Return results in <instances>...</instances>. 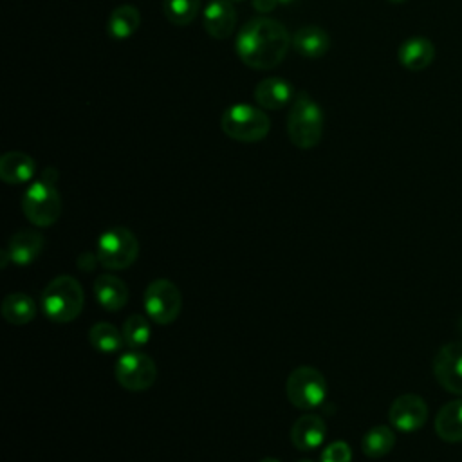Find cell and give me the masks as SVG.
Masks as SVG:
<instances>
[{
    "mask_svg": "<svg viewBox=\"0 0 462 462\" xmlns=\"http://www.w3.org/2000/svg\"><path fill=\"white\" fill-rule=\"evenodd\" d=\"M428 419V404L417 393H402L393 399L388 410L390 424L404 433L417 431Z\"/></svg>",
    "mask_w": 462,
    "mask_h": 462,
    "instance_id": "obj_11",
    "label": "cell"
},
{
    "mask_svg": "<svg viewBox=\"0 0 462 462\" xmlns=\"http://www.w3.org/2000/svg\"><path fill=\"white\" fill-rule=\"evenodd\" d=\"M85 305L81 283L69 274L52 278L42 291V309L54 323H69L76 319Z\"/></svg>",
    "mask_w": 462,
    "mask_h": 462,
    "instance_id": "obj_2",
    "label": "cell"
},
{
    "mask_svg": "<svg viewBox=\"0 0 462 462\" xmlns=\"http://www.w3.org/2000/svg\"><path fill=\"white\" fill-rule=\"evenodd\" d=\"M88 341L101 354H114L125 345L123 332L108 321L94 323L88 330Z\"/></svg>",
    "mask_w": 462,
    "mask_h": 462,
    "instance_id": "obj_24",
    "label": "cell"
},
{
    "mask_svg": "<svg viewBox=\"0 0 462 462\" xmlns=\"http://www.w3.org/2000/svg\"><path fill=\"white\" fill-rule=\"evenodd\" d=\"M43 245L45 240L42 233L34 229H20L11 236L7 244V253L11 256V262H14L16 265H29L40 256Z\"/></svg>",
    "mask_w": 462,
    "mask_h": 462,
    "instance_id": "obj_18",
    "label": "cell"
},
{
    "mask_svg": "<svg viewBox=\"0 0 462 462\" xmlns=\"http://www.w3.org/2000/svg\"><path fill=\"white\" fill-rule=\"evenodd\" d=\"M97 260V254H92V253H83L79 258H78V267L81 271H92L94 265H96Z\"/></svg>",
    "mask_w": 462,
    "mask_h": 462,
    "instance_id": "obj_29",
    "label": "cell"
},
{
    "mask_svg": "<svg viewBox=\"0 0 462 462\" xmlns=\"http://www.w3.org/2000/svg\"><path fill=\"white\" fill-rule=\"evenodd\" d=\"M36 171L34 159L23 152H7L0 157V179L7 184H23Z\"/></svg>",
    "mask_w": 462,
    "mask_h": 462,
    "instance_id": "obj_19",
    "label": "cell"
},
{
    "mask_svg": "<svg viewBox=\"0 0 462 462\" xmlns=\"http://www.w3.org/2000/svg\"><path fill=\"white\" fill-rule=\"evenodd\" d=\"M292 49L307 60H318L328 52L330 36L323 27L305 25L292 34Z\"/></svg>",
    "mask_w": 462,
    "mask_h": 462,
    "instance_id": "obj_14",
    "label": "cell"
},
{
    "mask_svg": "<svg viewBox=\"0 0 462 462\" xmlns=\"http://www.w3.org/2000/svg\"><path fill=\"white\" fill-rule=\"evenodd\" d=\"M435 431L446 442H462V397L446 402L437 411Z\"/></svg>",
    "mask_w": 462,
    "mask_h": 462,
    "instance_id": "obj_20",
    "label": "cell"
},
{
    "mask_svg": "<svg viewBox=\"0 0 462 462\" xmlns=\"http://www.w3.org/2000/svg\"><path fill=\"white\" fill-rule=\"evenodd\" d=\"M397 58L404 69L411 72H419L431 65L435 58V47L428 38L413 36L401 43L397 51Z\"/></svg>",
    "mask_w": 462,
    "mask_h": 462,
    "instance_id": "obj_17",
    "label": "cell"
},
{
    "mask_svg": "<svg viewBox=\"0 0 462 462\" xmlns=\"http://www.w3.org/2000/svg\"><path fill=\"white\" fill-rule=\"evenodd\" d=\"M260 462H280V460H276V458H273V457H265V458H262Z\"/></svg>",
    "mask_w": 462,
    "mask_h": 462,
    "instance_id": "obj_30",
    "label": "cell"
},
{
    "mask_svg": "<svg viewBox=\"0 0 462 462\" xmlns=\"http://www.w3.org/2000/svg\"><path fill=\"white\" fill-rule=\"evenodd\" d=\"M280 4H283V5H289V4H294L296 0H278Z\"/></svg>",
    "mask_w": 462,
    "mask_h": 462,
    "instance_id": "obj_31",
    "label": "cell"
},
{
    "mask_svg": "<svg viewBox=\"0 0 462 462\" xmlns=\"http://www.w3.org/2000/svg\"><path fill=\"white\" fill-rule=\"evenodd\" d=\"M458 328H460V334H462V318H460V321H458Z\"/></svg>",
    "mask_w": 462,
    "mask_h": 462,
    "instance_id": "obj_33",
    "label": "cell"
},
{
    "mask_svg": "<svg viewBox=\"0 0 462 462\" xmlns=\"http://www.w3.org/2000/svg\"><path fill=\"white\" fill-rule=\"evenodd\" d=\"M94 296L96 301L108 312L121 310L128 301V287L126 283L114 274H99L94 282Z\"/></svg>",
    "mask_w": 462,
    "mask_h": 462,
    "instance_id": "obj_16",
    "label": "cell"
},
{
    "mask_svg": "<svg viewBox=\"0 0 462 462\" xmlns=\"http://www.w3.org/2000/svg\"><path fill=\"white\" fill-rule=\"evenodd\" d=\"M206 32L215 40H226L236 27V11L231 0H209L202 13Z\"/></svg>",
    "mask_w": 462,
    "mask_h": 462,
    "instance_id": "obj_12",
    "label": "cell"
},
{
    "mask_svg": "<svg viewBox=\"0 0 462 462\" xmlns=\"http://www.w3.org/2000/svg\"><path fill=\"white\" fill-rule=\"evenodd\" d=\"M390 4H404V2H408V0H388Z\"/></svg>",
    "mask_w": 462,
    "mask_h": 462,
    "instance_id": "obj_32",
    "label": "cell"
},
{
    "mask_svg": "<svg viewBox=\"0 0 462 462\" xmlns=\"http://www.w3.org/2000/svg\"><path fill=\"white\" fill-rule=\"evenodd\" d=\"M139 25H141L139 9L132 4H123V5H117L110 13L108 23H106V32L112 40H126L132 34H135Z\"/></svg>",
    "mask_w": 462,
    "mask_h": 462,
    "instance_id": "obj_21",
    "label": "cell"
},
{
    "mask_svg": "<svg viewBox=\"0 0 462 462\" xmlns=\"http://www.w3.org/2000/svg\"><path fill=\"white\" fill-rule=\"evenodd\" d=\"M200 11V0H162V13L173 25L191 23Z\"/></svg>",
    "mask_w": 462,
    "mask_h": 462,
    "instance_id": "obj_25",
    "label": "cell"
},
{
    "mask_svg": "<svg viewBox=\"0 0 462 462\" xmlns=\"http://www.w3.org/2000/svg\"><path fill=\"white\" fill-rule=\"evenodd\" d=\"M22 209L31 224L38 227L52 226L61 213V197L56 189V182L40 175V179L25 189Z\"/></svg>",
    "mask_w": 462,
    "mask_h": 462,
    "instance_id": "obj_5",
    "label": "cell"
},
{
    "mask_svg": "<svg viewBox=\"0 0 462 462\" xmlns=\"http://www.w3.org/2000/svg\"><path fill=\"white\" fill-rule=\"evenodd\" d=\"M233 4H240V2H244V0H231Z\"/></svg>",
    "mask_w": 462,
    "mask_h": 462,
    "instance_id": "obj_34",
    "label": "cell"
},
{
    "mask_svg": "<svg viewBox=\"0 0 462 462\" xmlns=\"http://www.w3.org/2000/svg\"><path fill=\"white\" fill-rule=\"evenodd\" d=\"M287 135L300 150L314 148L323 135V112L321 106L307 94L300 92L291 101L287 116Z\"/></svg>",
    "mask_w": 462,
    "mask_h": 462,
    "instance_id": "obj_3",
    "label": "cell"
},
{
    "mask_svg": "<svg viewBox=\"0 0 462 462\" xmlns=\"http://www.w3.org/2000/svg\"><path fill=\"white\" fill-rule=\"evenodd\" d=\"M117 383L128 392L148 390L157 379L155 361L137 348L121 354L114 365Z\"/></svg>",
    "mask_w": 462,
    "mask_h": 462,
    "instance_id": "obj_9",
    "label": "cell"
},
{
    "mask_svg": "<svg viewBox=\"0 0 462 462\" xmlns=\"http://www.w3.org/2000/svg\"><path fill=\"white\" fill-rule=\"evenodd\" d=\"M327 379L325 375L309 365L296 366L285 383V393L289 402L303 411L318 408L327 397Z\"/></svg>",
    "mask_w": 462,
    "mask_h": 462,
    "instance_id": "obj_7",
    "label": "cell"
},
{
    "mask_svg": "<svg viewBox=\"0 0 462 462\" xmlns=\"http://www.w3.org/2000/svg\"><path fill=\"white\" fill-rule=\"evenodd\" d=\"M99 263L110 271H123L130 267L139 256V242L134 231L123 226L103 231L96 244Z\"/></svg>",
    "mask_w": 462,
    "mask_h": 462,
    "instance_id": "obj_6",
    "label": "cell"
},
{
    "mask_svg": "<svg viewBox=\"0 0 462 462\" xmlns=\"http://www.w3.org/2000/svg\"><path fill=\"white\" fill-rule=\"evenodd\" d=\"M291 45L292 36L285 25L265 14L247 20L240 27L235 42L240 61L256 70L278 67L285 60Z\"/></svg>",
    "mask_w": 462,
    "mask_h": 462,
    "instance_id": "obj_1",
    "label": "cell"
},
{
    "mask_svg": "<svg viewBox=\"0 0 462 462\" xmlns=\"http://www.w3.org/2000/svg\"><path fill=\"white\" fill-rule=\"evenodd\" d=\"M254 101L265 110H280L292 101V85L282 78H265L254 87Z\"/></svg>",
    "mask_w": 462,
    "mask_h": 462,
    "instance_id": "obj_15",
    "label": "cell"
},
{
    "mask_svg": "<svg viewBox=\"0 0 462 462\" xmlns=\"http://www.w3.org/2000/svg\"><path fill=\"white\" fill-rule=\"evenodd\" d=\"M222 132L238 143H258L271 130L269 116L253 105L236 103L224 110L220 117Z\"/></svg>",
    "mask_w": 462,
    "mask_h": 462,
    "instance_id": "obj_4",
    "label": "cell"
},
{
    "mask_svg": "<svg viewBox=\"0 0 462 462\" xmlns=\"http://www.w3.org/2000/svg\"><path fill=\"white\" fill-rule=\"evenodd\" d=\"M395 446V433L390 426L377 424L370 428L363 440H361V449L368 458H381L388 455Z\"/></svg>",
    "mask_w": 462,
    "mask_h": 462,
    "instance_id": "obj_23",
    "label": "cell"
},
{
    "mask_svg": "<svg viewBox=\"0 0 462 462\" xmlns=\"http://www.w3.org/2000/svg\"><path fill=\"white\" fill-rule=\"evenodd\" d=\"M121 332L125 337V345H128L130 348H139L148 343V339L152 336V327H150V321L143 314H130L125 319Z\"/></svg>",
    "mask_w": 462,
    "mask_h": 462,
    "instance_id": "obj_26",
    "label": "cell"
},
{
    "mask_svg": "<svg viewBox=\"0 0 462 462\" xmlns=\"http://www.w3.org/2000/svg\"><path fill=\"white\" fill-rule=\"evenodd\" d=\"M327 424L318 413H303L291 428V442L300 451H310L323 444Z\"/></svg>",
    "mask_w": 462,
    "mask_h": 462,
    "instance_id": "obj_13",
    "label": "cell"
},
{
    "mask_svg": "<svg viewBox=\"0 0 462 462\" xmlns=\"http://www.w3.org/2000/svg\"><path fill=\"white\" fill-rule=\"evenodd\" d=\"M350 460H352V449L345 440L330 442L319 457V462H350Z\"/></svg>",
    "mask_w": 462,
    "mask_h": 462,
    "instance_id": "obj_27",
    "label": "cell"
},
{
    "mask_svg": "<svg viewBox=\"0 0 462 462\" xmlns=\"http://www.w3.org/2000/svg\"><path fill=\"white\" fill-rule=\"evenodd\" d=\"M146 316L157 325H170L175 321L182 309V296L179 287L168 278L150 282L143 294Z\"/></svg>",
    "mask_w": 462,
    "mask_h": 462,
    "instance_id": "obj_8",
    "label": "cell"
},
{
    "mask_svg": "<svg viewBox=\"0 0 462 462\" xmlns=\"http://www.w3.org/2000/svg\"><path fill=\"white\" fill-rule=\"evenodd\" d=\"M437 383L457 395H462V341H451L439 348L433 359Z\"/></svg>",
    "mask_w": 462,
    "mask_h": 462,
    "instance_id": "obj_10",
    "label": "cell"
},
{
    "mask_svg": "<svg viewBox=\"0 0 462 462\" xmlns=\"http://www.w3.org/2000/svg\"><path fill=\"white\" fill-rule=\"evenodd\" d=\"M253 2V9L260 14H269L274 11V7L280 4L278 0H251Z\"/></svg>",
    "mask_w": 462,
    "mask_h": 462,
    "instance_id": "obj_28",
    "label": "cell"
},
{
    "mask_svg": "<svg viewBox=\"0 0 462 462\" xmlns=\"http://www.w3.org/2000/svg\"><path fill=\"white\" fill-rule=\"evenodd\" d=\"M2 316L11 325H27L36 316V303L23 292H11L2 300Z\"/></svg>",
    "mask_w": 462,
    "mask_h": 462,
    "instance_id": "obj_22",
    "label": "cell"
}]
</instances>
